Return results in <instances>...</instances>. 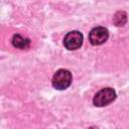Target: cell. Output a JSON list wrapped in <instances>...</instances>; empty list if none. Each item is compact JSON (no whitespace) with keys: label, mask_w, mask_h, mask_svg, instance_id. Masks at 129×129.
<instances>
[{"label":"cell","mask_w":129,"mask_h":129,"mask_svg":"<svg viewBox=\"0 0 129 129\" xmlns=\"http://www.w3.org/2000/svg\"><path fill=\"white\" fill-rule=\"evenodd\" d=\"M72 83V74L68 70H58L52 78V86L56 90H64Z\"/></svg>","instance_id":"6da1fadb"},{"label":"cell","mask_w":129,"mask_h":129,"mask_svg":"<svg viewBox=\"0 0 129 129\" xmlns=\"http://www.w3.org/2000/svg\"><path fill=\"white\" fill-rule=\"evenodd\" d=\"M116 98V93L112 88H105L100 90L94 97L93 103L96 107H104L111 102H113Z\"/></svg>","instance_id":"7a4b0ae2"},{"label":"cell","mask_w":129,"mask_h":129,"mask_svg":"<svg viewBox=\"0 0 129 129\" xmlns=\"http://www.w3.org/2000/svg\"><path fill=\"white\" fill-rule=\"evenodd\" d=\"M83 43V35L81 32L74 30L69 32L63 39V45L69 50H76L81 47Z\"/></svg>","instance_id":"3957f363"},{"label":"cell","mask_w":129,"mask_h":129,"mask_svg":"<svg viewBox=\"0 0 129 129\" xmlns=\"http://www.w3.org/2000/svg\"><path fill=\"white\" fill-rule=\"evenodd\" d=\"M109 37V32L105 27L99 26L91 30L89 34V40L93 45H100L104 43Z\"/></svg>","instance_id":"277c9868"},{"label":"cell","mask_w":129,"mask_h":129,"mask_svg":"<svg viewBox=\"0 0 129 129\" xmlns=\"http://www.w3.org/2000/svg\"><path fill=\"white\" fill-rule=\"evenodd\" d=\"M12 44L16 48L26 49L30 45V39L29 38H25V37L21 36L20 34H15L13 36V38H12Z\"/></svg>","instance_id":"5b68a950"},{"label":"cell","mask_w":129,"mask_h":129,"mask_svg":"<svg viewBox=\"0 0 129 129\" xmlns=\"http://www.w3.org/2000/svg\"><path fill=\"white\" fill-rule=\"evenodd\" d=\"M127 21V14L124 11H118L113 17V22L116 26H123Z\"/></svg>","instance_id":"8992f818"}]
</instances>
